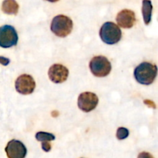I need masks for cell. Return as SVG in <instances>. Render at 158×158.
I'll use <instances>...</instances> for the list:
<instances>
[{
    "label": "cell",
    "mask_w": 158,
    "mask_h": 158,
    "mask_svg": "<svg viewBox=\"0 0 158 158\" xmlns=\"http://www.w3.org/2000/svg\"><path fill=\"white\" fill-rule=\"evenodd\" d=\"M157 74V65L149 62H143L134 70V77L141 85H149L154 82Z\"/></svg>",
    "instance_id": "cell-1"
},
{
    "label": "cell",
    "mask_w": 158,
    "mask_h": 158,
    "mask_svg": "<svg viewBox=\"0 0 158 158\" xmlns=\"http://www.w3.org/2000/svg\"><path fill=\"white\" fill-rule=\"evenodd\" d=\"M100 37L106 44H115L121 39V29L113 22H106L100 28Z\"/></svg>",
    "instance_id": "cell-2"
},
{
    "label": "cell",
    "mask_w": 158,
    "mask_h": 158,
    "mask_svg": "<svg viewBox=\"0 0 158 158\" xmlns=\"http://www.w3.org/2000/svg\"><path fill=\"white\" fill-rule=\"evenodd\" d=\"M72 29V20L66 15H59L52 19L51 23V30L57 37H66L70 33Z\"/></svg>",
    "instance_id": "cell-3"
},
{
    "label": "cell",
    "mask_w": 158,
    "mask_h": 158,
    "mask_svg": "<svg viewBox=\"0 0 158 158\" xmlns=\"http://www.w3.org/2000/svg\"><path fill=\"white\" fill-rule=\"evenodd\" d=\"M111 64L106 57L97 56L89 62V69L96 77H106L111 71Z\"/></svg>",
    "instance_id": "cell-4"
},
{
    "label": "cell",
    "mask_w": 158,
    "mask_h": 158,
    "mask_svg": "<svg viewBox=\"0 0 158 158\" xmlns=\"http://www.w3.org/2000/svg\"><path fill=\"white\" fill-rule=\"evenodd\" d=\"M18 34L15 28L9 25H5L0 27V46L9 48L17 44Z\"/></svg>",
    "instance_id": "cell-5"
},
{
    "label": "cell",
    "mask_w": 158,
    "mask_h": 158,
    "mask_svg": "<svg viewBox=\"0 0 158 158\" xmlns=\"http://www.w3.org/2000/svg\"><path fill=\"white\" fill-rule=\"evenodd\" d=\"M99 99L96 94L89 91L81 93L78 98V107L85 112L94 110L98 105Z\"/></svg>",
    "instance_id": "cell-6"
},
{
    "label": "cell",
    "mask_w": 158,
    "mask_h": 158,
    "mask_svg": "<svg viewBox=\"0 0 158 158\" xmlns=\"http://www.w3.org/2000/svg\"><path fill=\"white\" fill-rule=\"evenodd\" d=\"M15 89L19 93L29 94L33 92L35 88V82L31 75L22 74L15 81Z\"/></svg>",
    "instance_id": "cell-7"
},
{
    "label": "cell",
    "mask_w": 158,
    "mask_h": 158,
    "mask_svg": "<svg viewBox=\"0 0 158 158\" xmlns=\"http://www.w3.org/2000/svg\"><path fill=\"white\" fill-rule=\"evenodd\" d=\"M5 150L8 158H25L27 153V150L24 144L17 139L9 141Z\"/></svg>",
    "instance_id": "cell-8"
},
{
    "label": "cell",
    "mask_w": 158,
    "mask_h": 158,
    "mask_svg": "<svg viewBox=\"0 0 158 158\" xmlns=\"http://www.w3.org/2000/svg\"><path fill=\"white\" fill-rule=\"evenodd\" d=\"M48 75L49 79L54 83H63L67 79L69 75V70L63 65L55 64L49 68Z\"/></svg>",
    "instance_id": "cell-9"
},
{
    "label": "cell",
    "mask_w": 158,
    "mask_h": 158,
    "mask_svg": "<svg viewBox=\"0 0 158 158\" xmlns=\"http://www.w3.org/2000/svg\"><path fill=\"white\" fill-rule=\"evenodd\" d=\"M117 22L122 28L130 29L136 23L135 13L130 9H123L117 14Z\"/></svg>",
    "instance_id": "cell-10"
},
{
    "label": "cell",
    "mask_w": 158,
    "mask_h": 158,
    "mask_svg": "<svg viewBox=\"0 0 158 158\" xmlns=\"http://www.w3.org/2000/svg\"><path fill=\"white\" fill-rule=\"evenodd\" d=\"M19 4L15 0H4L2 6L3 12L9 15H16L19 11Z\"/></svg>",
    "instance_id": "cell-11"
},
{
    "label": "cell",
    "mask_w": 158,
    "mask_h": 158,
    "mask_svg": "<svg viewBox=\"0 0 158 158\" xmlns=\"http://www.w3.org/2000/svg\"><path fill=\"white\" fill-rule=\"evenodd\" d=\"M153 6L151 0H143L142 6V13H143V20L146 25H148L151 21Z\"/></svg>",
    "instance_id": "cell-12"
},
{
    "label": "cell",
    "mask_w": 158,
    "mask_h": 158,
    "mask_svg": "<svg viewBox=\"0 0 158 158\" xmlns=\"http://www.w3.org/2000/svg\"><path fill=\"white\" fill-rule=\"evenodd\" d=\"M35 139L40 142H50L55 139V136L52 133L46 132H38L35 134Z\"/></svg>",
    "instance_id": "cell-13"
},
{
    "label": "cell",
    "mask_w": 158,
    "mask_h": 158,
    "mask_svg": "<svg viewBox=\"0 0 158 158\" xmlns=\"http://www.w3.org/2000/svg\"><path fill=\"white\" fill-rule=\"evenodd\" d=\"M129 136V130L124 127H120L117 129V138L120 140L126 139Z\"/></svg>",
    "instance_id": "cell-14"
},
{
    "label": "cell",
    "mask_w": 158,
    "mask_h": 158,
    "mask_svg": "<svg viewBox=\"0 0 158 158\" xmlns=\"http://www.w3.org/2000/svg\"><path fill=\"white\" fill-rule=\"evenodd\" d=\"M42 149L45 152H49L51 150V144L49 142H43L42 143Z\"/></svg>",
    "instance_id": "cell-15"
},
{
    "label": "cell",
    "mask_w": 158,
    "mask_h": 158,
    "mask_svg": "<svg viewBox=\"0 0 158 158\" xmlns=\"http://www.w3.org/2000/svg\"><path fill=\"white\" fill-rule=\"evenodd\" d=\"M137 158H154L152 155L148 152H142L138 155Z\"/></svg>",
    "instance_id": "cell-16"
},
{
    "label": "cell",
    "mask_w": 158,
    "mask_h": 158,
    "mask_svg": "<svg viewBox=\"0 0 158 158\" xmlns=\"http://www.w3.org/2000/svg\"><path fill=\"white\" fill-rule=\"evenodd\" d=\"M10 62V60L9 58H6V57H0V64L4 66H7L8 64H9Z\"/></svg>",
    "instance_id": "cell-17"
},
{
    "label": "cell",
    "mask_w": 158,
    "mask_h": 158,
    "mask_svg": "<svg viewBox=\"0 0 158 158\" xmlns=\"http://www.w3.org/2000/svg\"><path fill=\"white\" fill-rule=\"evenodd\" d=\"M48 2H56L59 1V0H46Z\"/></svg>",
    "instance_id": "cell-18"
}]
</instances>
